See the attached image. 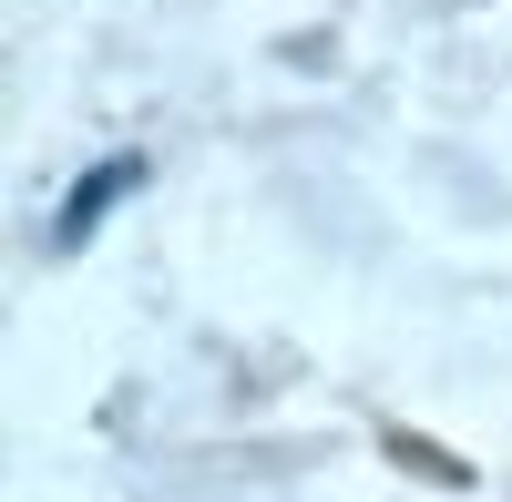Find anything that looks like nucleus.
Instances as JSON below:
<instances>
[{
	"label": "nucleus",
	"instance_id": "obj_1",
	"mask_svg": "<svg viewBox=\"0 0 512 502\" xmlns=\"http://www.w3.org/2000/svg\"><path fill=\"white\" fill-rule=\"evenodd\" d=\"M134 175H144V164H113V175H103V185H82V195H72V216H62V236H82V226H93V216H103V205H113L123 185H134Z\"/></svg>",
	"mask_w": 512,
	"mask_h": 502
}]
</instances>
